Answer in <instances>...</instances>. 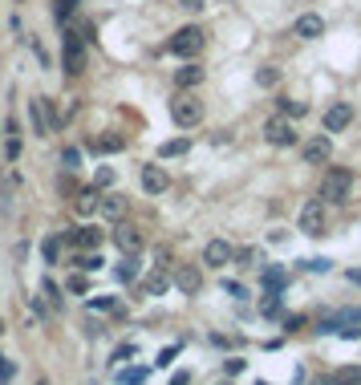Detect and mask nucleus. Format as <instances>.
I'll return each mask as SVG.
<instances>
[{
    "label": "nucleus",
    "instance_id": "nucleus-1",
    "mask_svg": "<svg viewBox=\"0 0 361 385\" xmlns=\"http://www.w3.org/2000/svg\"><path fill=\"white\" fill-rule=\"evenodd\" d=\"M349 191H353V171L333 167V171L321 178V199H329V203H345Z\"/></svg>",
    "mask_w": 361,
    "mask_h": 385
},
{
    "label": "nucleus",
    "instance_id": "nucleus-2",
    "mask_svg": "<svg viewBox=\"0 0 361 385\" xmlns=\"http://www.w3.org/2000/svg\"><path fill=\"white\" fill-rule=\"evenodd\" d=\"M167 49L175 53V57H195L199 49H203V29H195V25H187V29H179L171 41H167Z\"/></svg>",
    "mask_w": 361,
    "mask_h": 385
},
{
    "label": "nucleus",
    "instance_id": "nucleus-3",
    "mask_svg": "<svg viewBox=\"0 0 361 385\" xmlns=\"http://www.w3.org/2000/svg\"><path fill=\"white\" fill-rule=\"evenodd\" d=\"M171 118H175V126L191 130V126L203 122V106H199L195 97H175V102H171Z\"/></svg>",
    "mask_w": 361,
    "mask_h": 385
},
{
    "label": "nucleus",
    "instance_id": "nucleus-4",
    "mask_svg": "<svg viewBox=\"0 0 361 385\" xmlns=\"http://www.w3.org/2000/svg\"><path fill=\"white\" fill-rule=\"evenodd\" d=\"M301 231L305 235H321L325 231V199H309L301 207Z\"/></svg>",
    "mask_w": 361,
    "mask_h": 385
},
{
    "label": "nucleus",
    "instance_id": "nucleus-5",
    "mask_svg": "<svg viewBox=\"0 0 361 385\" xmlns=\"http://www.w3.org/2000/svg\"><path fill=\"white\" fill-rule=\"evenodd\" d=\"M264 138H268V146H296V130H292L288 118H268Z\"/></svg>",
    "mask_w": 361,
    "mask_h": 385
},
{
    "label": "nucleus",
    "instance_id": "nucleus-6",
    "mask_svg": "<svg viewBox=\"0 0 361 385\" xmlns=\"http://www.w3.org/2000/svg\"><path fill=\"white\" fill-rule=\"evenodd\" d=\"M231 259H235V248L227 240H207V248H203V264L207 268H224Z\"/></svg>",
    "mask_w": 361,
    "mask_h": 385
},
{
    "label": "nucleus",
    "instance_id": "nucleus-7",
    "mask_svg": "<svg viewBox=\"0 0 361 385\" xmlns=\"http://www.w3.org/2000/svg\"><path fill=\"white\" fill-rule=\"evenodd\" d=\"M349 122H353V106H349V102H333V106L325 110V130H329V134L345 130Z\"/></svg>",
    "mask_w": 361,
    "mask_h": 385
},
{
    "label": "nucleus",
    "instance_id": "nucleus-8",
    "mask_svg": "<svg viewBox=\"0 0 361 385\" xmlns=\"http://www.w3.org/2000/svg\"><path fill=\"white\" fill-rule=\"evenodd\" d=\"M325 33V21L316 16V12H305V16H296V25H292V37H301V41H316Z\"/></svg>",
    "mask_w": 361,
    "mask_h": 385
},
{
    "label": "nucleus",
    "instance_id": "nucleus-9",
    "mask_svg": "<svg viewBox=\"0 0 361 385\" xmlns=\"http://www.w3.org/2000/svg\"><path fill=\"white\" fill-rule=\"evenodd\" d=\"M82 65H86V53H82L78 33H65V69L69 73H82Z\"/></svg>",
    "mask_w": 361,
    "mask_h": 385
},
{
    "label": "nucleus",
    "instance_id": "nucleus-10",
    "mask_svg": "<svg viewBox=\"0 0 361 385\" xmlns=\"http://www.w3.org/2000/svg\"><path fill=\"white\" fill-rule=\"evenodd\" d=\"M167 183H171V178H167L163 167H142V191H146V195H163Z\"/></svg>",
    "mask_w": 361,
    "mask_h": 385
},
{
    "label": "nucleus",
    "instance_id": "nucleus-11",
    "mask_svg": "<svg viewBox=\"0 0 361 385\" xmlns=\"http://www.w3.org/2000/svg\"><path fill=\"white\" fill-rule=\"evenodd\" d=\"M329 154H333V142L325 138V134H316L313 142H305V163H329Z\"/></svg>",
    "mask_w": 361,
    "mask_h": 385
},
{
    "label": "nucleus",
    "instance_id": "nucleus-12",
    "mask_svg": "<svg viewBox=\"0 0 361 385\" xmlns=\"http://www.w3.org/2000/svg\"><path fill=\"white\" fill-rule=\"evenodd\" d=\"M69 244L73 248H86V252H97V244H102V227H78V231H69Z\"/></svg>",
    "mask_w": 361,
    "mask_h": 385
},
{
    "label": "nucleus",
    "instance_id": "nucleus-13",
    "mask_svg": "<svg viewBox=\"0 0 361 385\" xmlns=\"http://www.w3.org/2000/svg\"><path fill=\"white\" fill-rule=\"evenodd\" d=\"M175 284H179L187 296H199V292H203V276H199V268H179Z\"/></svg>",
    "mask_w": 361,
    "mask_h": 385
},
{
    "label": "nucleus",
    "instance_id": "nucleus-14",
    "mask_svg": "<svg viewBox=\"0 0 361 385\" xmlns=\"http://www.w3.org/2000/svg\"><path fill=\"white\" fill-rule=\"evenodd\" d=\"M29 118H33V134L45 138V134H49V114H45V102H41V97L29 102Z\"/></svg>",
    "mask_w": 361,
    "mask_h": 385
},
{
    "label": "nucleus",
    "instance_id": "nucleus-15",
    "mask_svg": "<svg viewBox=\"0 0 361 385\" xmlns=\"http://www.w3.org/2000/svg\"><path fill=\"white\" fill-rule=\"evenodd\" d=\"M126 146V138L122 134H102V138H93L90 150H97V154H114V150H122Z\"/></svg>",
    "mask_w": 361,
    "mask_h": 385
},
{
    "label": "nucleus",
    "instance_id": "nucleus-16",
    "mask_svg": "<svg viewBox=\"0 0 361 385\" xmlns=\"http://www.w3.org/2000/svg\"><path fill=\"white\" fill-rule=\"evenodd\" d=\"M187 150H191V134L163 142V146H159V159H179V154H187Z\"/></svg>",
    "mask_w": 361,
    "mask_h": 385
},
{
    "label": "nucleus",
    "instance_id": "nucleus-17",
    "mask_svg": "<svg viewBox=\"0 0 361 385\" xmlns=\"http://www.w3.org/2000/svg\"><path fill=\"white\" fill-rule=\"evenodd\" d=\"M114 240H118V248H122V252H138V248H142V235H138L135 227H118V231H114Z\"/></svg>",
    "mask_w": 361,
    "mask_h": 385
},
{
    "label": "nucleus",
    "instance_id": "nucleus-18",
    "mask_svg": "<svg viewBox=\"0 0 361 385\" xmlns=\"http://www.w3.org/2000/svg\"><path fill=\"white\" fill-rule=\"evenodd\" d=\"M167 288H171V276H167V272H154V276H146V284H142L146 296H163Z\"/></svg>",
    "mask_w": 361,
    "mask_h": 385
},
{
    "label": "nucleus",
    "instance_id": "nucleus-19",
    "mask_svg": "<svg viewBox=\"0 0 361 385\" xmlns=\"http://www.w3.org/2000/svg\"><path fill=\"white\" fill-rule=\"evenodd\" d=\"M122 211H126V199H118V195H102L97 215H106V219H122Z\"/></svg>",
    "mask_w": 361,
    "mask_h": 385
},
{
    "label": "nucleus",
    "instance_id": "nucleus-20",
    "mask_svg": "<svg viewBox=\"0 0 361 385\" xmlns=\"http://www.w3.org/2000/svg\"><path fill=\"white\" fill-rule=\"evenodd\" d=\"M260 284H264L268 292H280V288L288 284V276H284V268H264V272H260Z\"/></svg>",
    "mask_w": 361,
    "mask_h": 385
},
{
    "label": "nucleus",
    "instance_id": "nucleus-21",
    "mask_svg": "<svg viewBox=\"0 0 361 385\" xmlns=\"http://www.w3.org/2000/svg\"><path fill=\"white\" fill-rule=\"evenodd\" d=\"M203 82V69L199 65H183L179 73H175V86L179 89H191V86H199Z\"/></svg>",
    "mask_w": 361,
    "mask_h": 385
},
{
    "label": "nucleus",
    "instance_id": "nucleus-22",
    "mask_svg": "<svg viewBox=\"0 0 361 385\" xmlns=\"http://www.w3.org/2000/svg\"><path fill=\"white\" fill-rule=\"evenodd\" d=\"M118 280H122V284H135V280H138V259H135V252H126V259L118 264Z\"/></svg>",
    "mask_w": 361,
    "mask_h": 385
},
{
    "label": "nucleus",
    "instance_id": "nucleus-23",
    "mask_svg": "<svg viewBox=\"0 0 361 385\" xmlns=\"http://www.w3.org/2000/svg\"><path fill=\"white\" fill-rule=\"evenodd\" d=\"M4 150H8L12 163L21 159V134H16V122H8V146H4Z\"/></svg>",
    "mask_w": 361,
    "mask_h": 385
},
{
    "label": "nucleus",
    "instance_id": "nucleus-24",
    "mask_svg": "<svg viewBox=\"0 0 361 385\" xmlns=\"http://www.w3.org/2000/svg\"><path fill=\"white\" fill-rule=\"evenodd\" d=\"M337 382L341 385H361V365H345V369L337 373Z\"/></svg>",
    "mask_w": 361,
    "mask_h": 385
},
{
    "label": "nucleus",
    "instance_id": "nucleus-25",
    "mask_svg": "<svg viewBox=\"0 0 361 385\" xmlns=\"http://www.w3.org/2000/svg\"><path fill=\"white\" fill-rule=\"evenodd\" d=\"M118 382H122V385H142V382H146V369H122Z\"/></svg>",
    "mask_w": 361,
    "mask_h": 385
},
{
    "label": "nucleus",
    "instance_id": "nucleus-26",
    "mask_svg": "<svg viewBox=\"0 0 361 385\" xmlns=\"http://www.w3.org/2000/svg\"><path fill=\"white\" fill-rule=\"evenodd\" d=\"M276 82H280V69H260L256 73V86H264V89H272Z\"/></svg>",
    "mask_w": 361,
    "mask_h": 385
},
{
    "label": "nucleus",
    "instance_id": "nucleus-27",
    "mask_svg": "<svg viewBox=\"0 0 361 385\" xmlns=\"http://www.w3.org/2000/svg\"><path fill=\"white\" fill-rule=\"evenodd\" d=\"M57 248H61V240H57V235H49L45 244H41V252H45V264H57Z\"/></svg>",
    "mask_w": 361,
    "mask_h": 385
},
{
    "label": "nucleus",
    "instance_id": "nucleus-28",
    "mask_svg": "<svg viewBox=\"0 0 361 385\" xmlns=\"http://www.w3.org/2000/svg\"><path fill=\"white\" fill-rule=\"evenodd\" d=\"M73 8H78V0H53V12H57V21H65Z\"/></svg>",
    "mask_w": 361,
    "mask_h": 385
},
{
    "label": "nucleus",
    "instance_id": "nucleus-29",
    "mask_svg": "<svg viewBox=\"0 0 361 385\" xmlns=\"http://www.w3.org/2000/svg\"><path fill=\"white\" fill-rule=\"evenodd\" d=\"M102 264H106V259L97 256V252H93V256H82V259H78V268H82V272H97Z\"/></svg>",
    "mask_w": 361,
    "mask_h": 385
},
{
    "label": "nucleus",
    "instance_id": "nucleus-30",
    "mask_svg": "<svg viewBox=\"0 0 361 385\" xmlns=\"http://www.w3.org/2000/svg\"><path fill=\"white\" fill-rule=\"evenodd\" d=\"M90 308H110V312H114V308H118V300H114V296H93Z\"/></svg>",
    "mask_w": 361,
    "mask_h": 385
},
{
    "label": "nucleus",
    "instance_id": "nucleus-31",
    "mask_svg": "<svg viewBox=\"0 0 361 385\" xmlns=\"http://www.w3.org/2000/svg\"><path fill=\"white\" fill-rule=\"evenodd\" d=\"M8 382H12V361L0 357V385H8Z\"/></svg>",
    "mask_w": 361,
    "mask_h": 385
},
{
    "label": "nucleus",
    "instance_id": "nucleus-32",
    "mask_svg": "<svg viewBox=\"0 0 361 385\" xmlns=\"http://www.w3.org/2000/svg\"><path fill=\"white\" fill-rule=\"evenodd\" d=\"M45 296L53 300V308H61V292H57V284H53V280H45Z\"/></svg>",
    "mask_w": 361,
    "mask_h": 385
},
{
    "label": "nucleus",
    "instance_id": "nucleus-33",
    "mask_svg": "<svg viewBox=\"0 0 361 385\" xmlns=\"http://www.w3.org/2000/svg\"><path fill=\"white\" fill-rule=\"evenodd\" d=\"M179 8H187V12H199V8H207V0H179Z\"/></svg>",
    "mask_w": 361,
    "mask_h": 385
},
{
    "label": "nucleus",
    "instance_id": "nucleus-34",
    "mask_svg": "<svg viewBox=\"0 0 361 385\" xmlns=\"http://www.w3.org/2000/svg\"><path fill=\"white\" fill-rule=\"evenodd\" d=\"M110 183H114V171H110V167H102V171H97V187H110Z\"/></svg>",
    "mask_w": 361,
    "mask_h": 385
},
{
    "label": "nucleus",
    "instance_id": "nucleus-35",
    "mask_svg": "<svg viewBox=\"0 0 361 385\" xmlns=\"http://www.w3.org/2000/svg\"><path fill=\"white\" fill-rule=\"evenodd\" d=\"M61 163H65V171H73V167H78V150H65Z\"/></svg>",
    "mask_w": 361,
    "mask_h": 385
},
{
    "label": "nucleus",
    "instance_id": "nucleus-36",
    "mask_svg": "<svg viewBox=\"0 0 361 385\" xmlns=\"http://www.w3.org/2000/svg\"><path fill=\"white\" fill-rule=\"evenodd\" d=\"M305 268H309V272H329V259H309Z\"/></svg>",
    "mask_w": 361,
    "mask_h": 385
},
{
    "label": "nucleus",
    "instance_id": "nucleus-37",
    "mask_svg": "<svg viewBox=\"0 0 361 385\" xmlns=\"http://www.w3.org/2000/svg\"><path fill=\"white\" fill-rule=\"evenodd\" d=\"M126 357H135V345H122V349L114 353V361H126Z\"/></svg>",
    "mask_w": 361,
    "mask_h": 385
},
{
    "label": "nucleus",
    "instance_id": "nucleus-38",
    "mask_svg": "<svg viewBox=\"0 0 361 385\" xmlns=\"http://www.w3.org/2000/svg\"><path fill=\"white\" fill-rule=\"evenodd\" d=\"M235 259H240V264H260V256H256V252H240Z\"/></svg>",
    "mask_w": 361,
    "mask_h": 385
},
{
    "label": "nucleus",
    "instance_id": "nucleus-39",
    "mask_svg": "<svg viewBox=\"0 0 361 385\" xmlns=\"http://www.w3.org/2000/svg\"><path fill=\"white\" fill-rule=\"evenodd\" d=\"M191 382V373H175V377H171V385H187Z\"/></svg>",
    "mask_w": 361,
    "mask_h": 385
},
{
    "label": "nucleus",
    "instance_id": "nucleus-40",
    "mask_svg": "<svg viewBox=\"0 0 361 385\" xmlns=\"http://www.w3.org/2000/svg\"><path fill=\"white\" fill-rule=\"evenodd\" d=\"M309 385H341L337 377H316V382H309Z\"/></svg>",
    "mask_w": 361,
    "mask_h": 385
},
{
    "label": "nucleus",
    "instance_id": "nucleus-41",
    "mask_svg": "<svg viewBox=\"0 0 361 385\" xmlns=\"http://www.w3.org/2000/svg\"><path fill=\"white\" fill-rule=\"evenodd\" d=\"M349 280H353V284H361V272H349Z\"/></svg>",
    "mask_w": 361,
    "mask_h": 385
},
{
    "label": "nucleus",
    "instance_id": "nucleus-42",
    "mask_svg": "<svg viewBox=\"0 0 361 385\" xmlns=\"http://www.w3.org/2000/svg\"><path fill=\"white\" fill-rule=\"evenodd\" d=\"M0 333H4V320H0Z\"/></svg>",
    "mask_w": 361,
    "mask_h": 385
},
{
    "label": "nucleus",
    "instance_id": "nucleus-43",
    "mask_svg": "<svg viewBox=\"0 0 361 385\" xmlns=\"http://www.w3.org/2000/svg\"><path fill=\"white\" fill-rule=\"evenodd\" d=\"M224 385H227V382H224Z\"/></svg>",
    "mask_w": 361,
    "mask_h": 385
}]
</instances>
